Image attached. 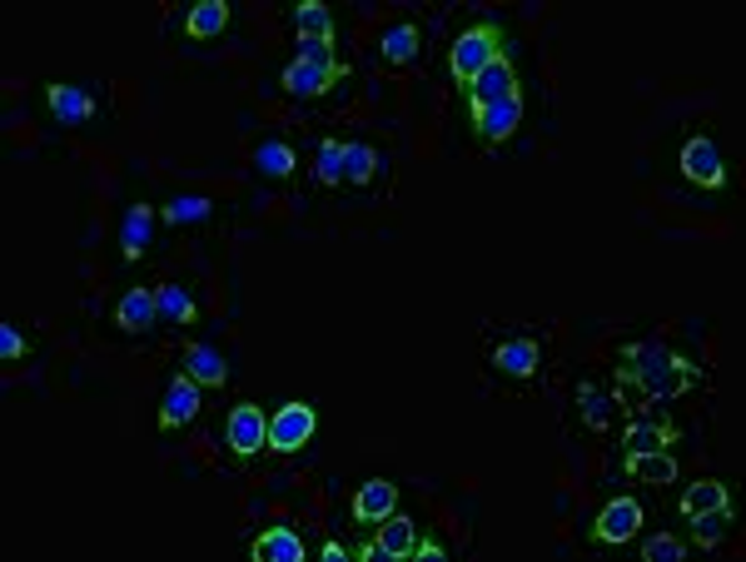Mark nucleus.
Here are the masks:
<instances>
[{"mask_svg": "<svg viewBox=\"0 0 746 562\" xmlns=\"http://www.w3.org/2000/svg\"><path fill=\"white\" fill-rule=\"evenodd\" d=\"M149 235H155V205H135L130 215H125V225H120V249H125V259H145Z\"/></svg>", "mask_w": 746, "mask_h": 562, "instance_id": "6ab92c4d", "label": "nucleus"}, {"mask_svg": "<svg viewBox=\"0 0 746 562\" xmlns=\"http://www.w3.org/2000/svg\"><path fill=\"white\" fill-rule=\"evenodd\" d=\"M413 553H419V528H413V517L399 513H389L373 528L369 543H359V558H413Z\"/></svg>", "mask_w": 746, "mask_h": 562, "instance_id": "6e6552de", "label": "nucleus"}, {"mask_svg": "<svg viewBox=\"0 0 746 562\" xmlns=\"http://www.w3.org/2000/svg\"><path fill=\"white\" fill-rule=\"evenodd\" d=\"M732 523H737V507H711V513H697L691 517V543L697 548H717L722 538L732 533Z\"/></svg>", "mask_w": 746, "mask_h": 562, "instance_id": "a878e982", "label": "nucleus"}, {"mask_svg": "<svg viewBox=\"0 0 746 562\" xmlns=\"http://www.w3.org/2000/svg\"><path fill=\"white\" fill-rule=\"evenodd\" d=\"M46 105H50V115H56L60 125H85V120H95V95H85L80 85H46Z\"/></svg>", "mask_w": 746, "mask_h": 562, "instance_id": "2eb2a0df", "label": "nucleus"}, {"mask_svg": "<svg viewBox=\"0 0 746 562\" xmlns=\"http://www.w3.org/2000/svg\"><path fill=\"white\" fill-rule=\"evenodd\" d=\"M185 374L195 378L199 388H224V384H229V368H224L215 344H185Z\"/></svg>", "mask_w": 746, "mask_h": 562, "instance_id": "a211bd4d", "label": "nucleus"}, {"mask_svg": "<svg viewBox=\"0 0 746 562\" xmlns=\"http://www.w3.org/2000/svg\"><path fill=\"white\" fill-rule=\"evenodd\" d=\"M254 165H259L269 179L294 175V145H284V140H264L259 150H254Z\"/></svg>", "mask_w": 746, "mask_h": 562, "instance_id": "c756f323", "label": "nucleus"}, {"mask_svg": "<svg viewBox=\"0 0 746 562\" xmlns=\"http://www.w3.org/2000/svg\"><path fill=\"white\" fill-rule=\"evenodd\" d=\"M637 533H642V503L637 497H612L592 523V543H607V548L632 543Z\"/></svg>", "mask_w": 746, "mask_h": 562, "instance_id": "423d86ee", "label": "nucleus"}, {"mask_svg": "<svg viewBox=\"0 0 746 562\" xmlns=\"http://www.w3.org/2000/svg\"><path fill=\"white\" fill-rule=\"evenodd\" d=\"M215 215V205H209L205 195H175L165 205V219L169 225H205V219Z\"/></svg>", "mask_w": 746, "mask_h": 562, "instance_id": "c85d7f7f", "label": "nucleus"}, {"mask_svg": "<svg viewBox=\"0 0 746 562\" xmlns=\"http://www.w3.org/2000/svg\"><path fill=\"white\" fill-rule=\"evenodd\" d=\"M26 334H20L16 324H0V358H6V364H16V358H26Z\"/></svg>", "mask_w": 746, "mask_h": 562, "instance_id": "72a5a7b5", "label": "nucleus"}, {"mask_svg": "<svg viewBox=\"0 0 746 562\" xmlns=\"http://www.w3.org/2000/svg\"><path fill=\"white\" fill-rule=\"evenodd\" d=\"M463 100H468V115L473 110H488V105H503V100H518V70H513V56H498L488 70H478L473 85L463 90Z\"/></svg>", "mask_w": 746, "mask_h": 562, "instance_id": "7ed1b4c3", "label": "nucleus"}, {"mask_svg": "<svg viewBox=\"0 0 746 562\" xmlns=\"http://www.w3.org/2000/svg\"><path fill=\"white\" fill-rule=\"evenodd\" d=\"M399 507V483H389V479H369L364 487L354 493V523H383V517Z\"/></svg>", "mask_w": 746, "mask_h": 562, "instance_id": "ddd939ff", "label": "nucleus"}, {"mask_svg": "<svg viewBox=\"0 0 746 562\" xmlns=\"http://www.w3.org/2000/svg\"><path fill=\"white\" fill-rule=\"evenodd\" d=\"M622 473H632V479L662 487V483H677V459H671L667 448H657V453H637V459H622Z\"/></svg>", "mask_w": 746, "mask_h": 562, "instance_id": "4be33fe9", "label": "nucleus"}, {"mask_svg": "<svg viewBox=\"0 0 746 562\" xmlns=\"http://www.w3.org/2000/svg\"><path fill=\"white\" fill-rule=\"evenodd\" d=\"M642 558L647 562H681V558H687V543H681V538H671V533H652L642 543Z\"/></svg>", "mask_w": 746, "mask_h": 562, "instance_id": "2f4dec72", "label": "nucleus"}, {"mask_svg": "<svg viewBox=\"0 0 746 562\" xmlns=\"http://www.w3.org/2000/svg\"><path fill=\"white\" fill-rule=\"evenodd\" d=\"M538 364H542V348H538V338H528V334H513L493 348V368L508 378H532Z\"/></svg>", "mask_w": 746, "mask_h": 562, "instance_id": "f8f14e48", "label": "nucleus"}, {"mask_svg": "<svg viewBox=\"0 0 746 562\" xmlns=\"http://www.w3.org/2000/svg\"><path fill=\"white\" fill-rule=\"evenodd\" d=\"M195 413H199V384L179 368L165 388V403H159V428L175 433V428H185V423H195Z\"/></svg>", "mask_w": 746, "mask_h": 562, "instance_id": "9d476101", "label": "nucleus"}, {"mask_svg": "<svg viewBox=\"0 0 746 562\" xmlns=\"http://www.w3.org/2000/svg\"><path fill=\"white\" fill-rule=\"evenodd\" d=\"M518 125H522V95L518 100H503V105H488V110H473V130H478V140H488V145H503Z\"/></svg>", "mask_w": 746, "mask_h": 562, "instance_id": "4468645a", "label": "nucleus"}, {"mask_svg": "<svg viewBox=\"0 0 746 562\" xmlns=\"http://www.w3.org/2000/svg\"><path fill=\"white\" fill-rule=\"evenodd\" d=\"M224 443H229L239 459H254L259 448H269V413L259 403H234L229 423H224Z\"/></svg>", "mask_w": 746, "mask_h": 562, "instance_id": "20e7f679", "label": "nucleus"}, {"mask_svg": "<svg viewBox=\"0 0 746 562\" xmlns=\"http://www.w3.org/2000/svg\"><path fill=\"white\" fill-rule=\"evenodd\" d=\"M419 46H423L419 26H413V20H403V26H393L389 36H383V60H389V66H409V60L419 56Z\"/></svg>", "mask_w": 746, "mask_h": 562, "instance_id": "bb28decb", "label": "nucleus"}, {"mask_svg": "<svg viewBox=\"0 0 746 562\" xmlns=\"http://www.w3.org/2000/svg\"><path fill=\"white\" fill-rule=\"evenodd\" d=\"M314 175H318V185H338V179H344V145H338V140H324V145H318Z\"/></svg>", "mask_w": 746, "mask_h": 562, "instance_id": "7c9ffc66", "label": "nucleus"}, {"mask_svg": "<svg viewBox=\"0 0 746 562\" xmlns=\"http://www.w3.org/2000/svg\"><path fill=\"white\" fill-rule=\"evenodd\" d=\"M115 324L125 334H149L159 324V304H155V289H130L120 304H115Z\"/></svg>", "mask_w": 746, "mask_h": 562, "instance_id": "dca6fc26", "label": "nucleus"}, {"mask_svg": "<svg viewBox=\"0 0 746 562\" xmlns=\"http://www.w3.org/2000/svg\"><path fill=\"white\" fill-rule=\"evenodd\" d=\"M349 553V548L344 543H324V562H338V558H344Z\"/></svg>", "mask_w": 746, "mask_h": 562, "instance_id": "c9c22d12", "label": "nucleus"}, {"mask_svg": "<svg viewBox=\"0 0 746 562\" xmlns=\"http://www.w3.org/2000/svg\"><path fill=\"white\" fill-rule=\"evenodd\" d=\"M413 558H429V562H443V543H433V538H419V553Z\"/></svg>", "mask_w": 746, "mask_h": 562, "instance_id": "f704fd0d", "label": "nucleus"}, {"mask_svg": "<svg viewBox=\"0 0 746 562\" xmlns=\"http://www.w3.org/2000/svg\"><path fill=\"white\" fill-rule=\"evenodd\" d=\"M249 558L254 562H304V538L294 528H269L249 543Z\"/></svg>", "mask_w": 746, "mask_h": 562, "instance_id": "f3484780", "label": "nucleus"}, {"mask_svg": "<svg viewBox=\"0 0 746 562\" xmlns=\"http://www.w3.org/2000/svg\"><path fill=\"white\" fill-rule=\"evenodd\" d=\"M732 503V487L722 483V479H701V483H691L687 493H681V517H697V513H711V507H727Z\"/></svg>", "mask_w": 746, "mask_h": 562, "instance_id": "5701e85b", "label": "nucleus"}, {"mask_svg": "<svg viewBox=\"0 0 746 562\" xmlns=\"http://www.w3.org/2000/svg\"><path fill=\"white\" fill-rule=\"evenodd\" d=\"M373 175H379V150L364 140H349L344 145V179H354V185H373Z\"/></svg>", "mask_w": 746, "mask_h": 562, "instance_id": "cd10ccee", "label": "nucleus"}, {"mask_svg": "<svg viewBox=\"0 0 746 562\" xmlns=\"http://www.w3.org/2000/svg\"><path fill=\"white\" fill-rule=\"evenodd\" d=\"M314 428H318V413L308 408V403H279V408L269 413V448L298 453L314 438Z\"/></svg>", "mask_w": 746, "mask_h": 562, "instance_id": "39448f33", "label": "nucleus"}, {"mask_svg": "<svg viewBox=\"0 0 746 562\" xmlns=\"http://www.w3.org/2000/svg\"><path fill=\"white\" fill-rule=\"evenodd\" d=\"M155 304H159V324H195L199 304L189 299L185 284H155Z\"/></svg>", "mask_w": 746, "mask_h": 562, "instance_id": "412c9836", "label": "nucleus"}, {"mask_svg": "<svg viewBox=\"0 0 746 562\" xmlns=\"http://www.w3.org/2000/svg\"><path fill=\"white\" fill-rule=\"evenodd\" d=\"M697 378L701 368L667 344H622V354H617V388L647 403L681 398L687 388H697Z\"/></svg>", "mask_w": 746, "mask_h": 562, "instance_id": "f257e3e1", "label": "nucleus"}, {"mask_svg": "<svg viewBox=\"0 0 746 562\" xmlns=\"http://www.w3.org/2000/svg\"><path fill=\"white\" fill-rule=\"evenodd\" d=\"M224 26H229V0H199V6H189V16H185V30L195 40H215Z\"/></svg>", "mask_w": 746, "mask_h": 562, "instance_id": "393cba45", "label": "nucleus"}, {"mask_svg": "<svg viewBox=\"0 0 746 562\" xmlns=\"http://www.w3.org/2000/svg\"><path fill=\"white\" fill-rule=\"evenodd\" d=\"M677 443V428L662 418H627V428H622V459H637V453H657V448H671Z\"/></svg>", "mask_w": 746, "mask_h": 562, "instance_id": "9b49d317", "label": "nucleus"}, {"mask_svg": "<svg viewBox=\"0 0 746 562\" xmlns=\"http://www.w3.org/2000/svg\"><path fill=\"white\" fill-rule=\"evenodd\" d=\"M578 413H582V428L607 433V428H612L617 398L607 394V388H597V384H582V388H578Z\"/></svg>", "mask_w": 746, "mask_h": 562, "instance_id": "aec40b11", "label": "nucleus"}, {"mask_svg": "<svg viewBox=\"0 0 746 562\" xmlns=\"http://www.w3.org/2000/svg\"><path fill=\"white\" fill-rule=\"evenodd\" d=\"M498 56H503V30H498L493 20H478V26H468L463 36L453 40V50H448V70H453L458 90H468L478 70H488Z\"/></svg>", "mask_w": 746, "mask_h": 562, "instance_id": "f03ea898", "label": "nucleus"}, {"mask_svg": "<svg viewBox=\"0 0 746 562\" xmlns=\"http://www.w3.org/2000/svg\"><path fill=\"white\" fill-rule=\"evenodd\" d=\"M344 76H349L344 60H338V66H308V60H289V66H284V76H279V85L289 95H298V100H314V95L334 90Z\"/></svg>", "mask_w": 746, "mask_h": 562, "instance_id": "1a4fd4ad", "label": "nucleus"}, {"mask_svg": "<svg viewBox=\"0 0 746 562\" xmlns=\"http://www.w3.org/2000/svg\"><path fill=\"white\" fill-rule=\"evenodd\" d=\"M294 30H298V40H334V10L324 0H298Z\"/></svg>", "mask_w": 746, "mask_h": 562, "instance_id": "b1692460", "label": "nucleus"}, {"mask_svg": "<svg viewBox=\"0 0 746 562\" xmlns=\"http://www.w3.org/2000/svg\"><path fill=\"white\" fill-rule=\"evenodd\" d=\"M677 165H681V175H687L691 185H701V189H722V185H727L722 155H717V145H711L707 135H687V140H681Z\"/></svg>", "mask_w": 746, "mask_h": 562, "instance_id": "0eeeda50", "label": "nucleus"}, {"mask_svg": "<svg viewBox=\"0 0 746 562\" xmlns=\"http://www.w3.org/2000/svg\"><path fill=\"white\" fill-rule=\"evenodd\" d=\"M294 60H308V66H338V56H334V40H298Z\"/></svg>", "mask_w": 746, "mask_h": 562, "instance_id": "473e14b6", "label": "nucleus"}]
</instances>
